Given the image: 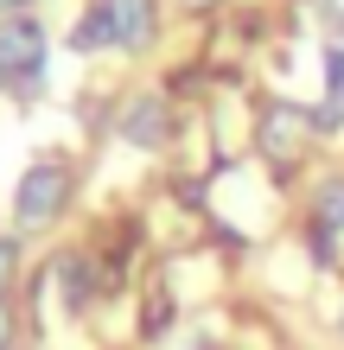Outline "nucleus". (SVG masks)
Instances as JSON below:
<instances>
[{"mask_svg":"<svg viewBox=\"0 0 344 350\" xmlns=\"http://www.w3.org/2000/svg\"><path fill=\"white\" fill-rule=\"evenodd\" d=\"M319 7H326V19H332V26L344 32V0H319Z\"/></svg>","mask_w":344,"mask_h":350,"instance_id":"8","label":"nucleus"},{"mask_svg":"<svg viewBox=\"0 0 344 350\" xmlns=\"http://www.w3.org/2000/svg\"><path fill=\"white\" fill-rule=\"evenodd\" d=\"M103 32H109V45H121V51H140L153 38V0H103Z\"/></svg>","mask_w":344,"mask_h":350,"instance_id":"3","label":"nucleus"},{"mask_svg":"<svg viewBox=\"0 0 344 350\" xmlns=\"http://www.w3.org/2000/svg\"><path fill=\"white\" fill-rule=\"evenodd\" d=\"M121 134H128L134 147H159V140H166V109H159L153 96L128 102V121H121Z\"/></svg>","mask_w":344,"mask_h":350,"instance_id":"5","label":"nucleus"},{"mask_svg":"<svg viewBox=\"0 0 344 350\" xmlns=\"http://www.w3.org/2000/svg\"><path fill=\"white\" fill-rule=\"evenodd\" d=\"M13 261H19V255H13V242H0V286H7V274H13Z\"/></svg>","mask_w":344,"mask_h":350,"instance_id":"7","label":"nucleus"},{"mask_svg":"<svg viewBox=\"0 0 344 350\" xmlns=\"http://www.w3.org/2000/svg\"><path fill=\"white\" fill-rule=\"evenodd\" d=\"M64 198H70V172L64 166H32L26 178H19V223H26V230H45V223L64 211Z\"/></svg>","mask_w":344,"mask_h":350,"instance_id":"1","label":"nucleus"},{"mask_svg":"<svg viewBox=\"0 0 344 350\" xmlns=\"http://www.w3.org/2000/svg\"><path fill=\"white\" fill-rule=\"evenodd\" d=\"M191 7H217V0H191Z\"/></svg>","mask_w":344,"mask_h":350,"instance_id":"11","label":"nucleus"},{"mask_svg":"<svg viewBox=\"0 0 344 350\" xmlns=\"http://www.w3.org/2000/svg\"><path fill=\"white\" fill-rule=\"evenodd\" d=\"M7 332H13V319H7V299H0V350H7Z\"/></svg>","mask_w":344,"mask_h":350,"instance_id":"9","label":"nucleus"},{"mask_svg":"<svg viewBox=\"0 0 344 350\" xmlns=\"http://www.w3.org/2000/svg\"><path fill=\"white\" fill-rule=\"evenodd\" d=\"M313 217L326 223V230H344V178H326L313 191Z\"/></svg>","mask_w":344,"mask_h":350,"instance_id":"6","label":"nucleus"},{"mask_svg":"<svg viewBox=\"0 0 344 350\" xmlns=\"http://www.w3.org/2000/svg\"><path fill=\"white\" fill-rule=\"evenodd\" d=\"M306 134H313V115H300V109H280L274 102V109L261 115V153H268L274 166H293Z\"/></svg>","mask_w":344,"mask_h":350,"instance_id":"4","label":"nucleus"},{"mask_svg":"<svg viewBox=\"0 0 344 350\" xmlns=\"http://www.w3.org/2000/svg\"><path fill=\"white\" fill-rule=\"evenodd\" d=\"M13 7H26V0H0V13H13Z\"/></svg>","mask_w":344,"mask_h":350,"instance_id":"10","label":"nucleus"},{"mask_svg":"<svg viewBox=\"0 0 344 350\" xmlns=\"http://www.w3.org/2000/svg\"><path fill=\"white\" fill-rule=\"evenodd\" d=\"M38 64H45V26L38 19H0V70L38 77Z\"/></svg>","mask_w":344,"mask_h":350,"instance_id":"2","label":"nucleus"}]
</instances>
